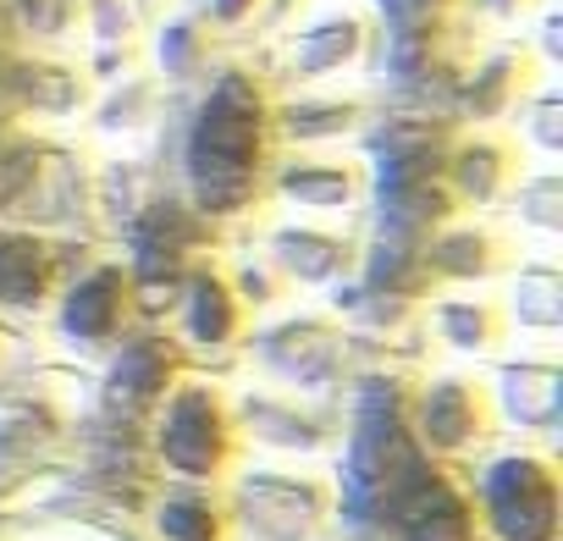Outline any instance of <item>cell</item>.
<instances>
[{"label": "cell", "mask_w": 563, "mask_h": 541, "mask_svg": "<svg viewBox=\"0 0 563 541\" xmlns=\"http://www.w3.org/2000/svg\"><path fill=\"white\" fill-rule=\"evenodd\" d=\"M188 332L210 349L238 332V299L221 277H194L188 283Z\"/></svg>", "instance_id": "obj_6"}, {"label": "cell", "mask_w": 563, "mask_h": 541, "mask_svg": "<svg viewBox=\"0 0 563 541\" xmlns=\"http://www.w3.org/2000/svg\"><path fill=\"white\" fill-rule=\"evenodd\" d=\"M122 299H128V277L106 265V270L84 277V283L67 294V310H62V321H67V332H73V338H84V343H100V338H111V332L122 327Z\"/></svg>", "instance_id": "obj_4"}, {"label": "cell", "mask_w": 563, "mask_h": 541, "mask_svg": "<svg viewBox=\"0 0 563 541\" xmlns=\"http://www.w3.org/2000/svg\"><path fill=\"white\" fill-rule=\"evenodd\" d=\"M354 117V106H294L288 111V133L299 139H327V133H343Z\"/></svg>", "instance_id": "obj_16"}, {"label": "cell", "mask_w": 563, "mask_h": 541, "mask_svg": "<svg viewBox=\"0 0 563 541\" xmlns=\"http://www.w3.org/2000/svg\"><path fill=\"white\" fill-rule=\"evenodd\" d=\"M437 265L453 270V277H475V270H492V243L475 232H453V238H442Z\"/></svg>", "instance_id": "obj_14"}, {"label": "cell", "mask_w": 563, "mask_h": 541, "mask_svg": "<svg viewBox=\"0 0 563 541\" xmlns=\"http://www.w3.org/2000/svg\"><path fill=\"white\" fill-rule=\"evenodd\" d=\"M133 12H139V18H144V23H150V18H155V12H161V0H133Z\"/></svg>", "instance_id": "obj_22"}, {"label": "cell", "mask_w": 563, "mask_h": 541, "mask_svg": "<svg viewBox=\"0 0 563 541\" xmlns=\"http://www.w3.org/2000/svg\"><path fill=\"white\" fill-rule=\"evenodd\" d=\"M365 51V18H321L316 29L299 34L294 45V73L316 78V73H332L343 62H354Z\"/></svg>", "instance_id": "obj_5"}, {"label": "cell", "mask_w": 563, "mask_h": 541, "mask_svg": "<svg viewBox=\"0 0 563 541\" xmlns=\"http://www.w3.org/2000/svg\"><path fill=\"white\" fill-rule=\"evenodd\" d=\"M276 249H282V260H288V265L299 270V277H310V283H316V277H327V270H338V243H332V238L288 232Z\"/></svg>", "instance_id": "obj_13"}, {"label": "cell", "mask_w": 563, "mask_h": 541, "mask_svg": "<svg viewBox=\"0 0 563 541\" xmlns=\"http://www.w3.org/2000/svg\"><path fill=\"white\" fill-rule=\"evenodd\" d=\"M282 194L299 205H343L354 194V172L338 161H299L282 172Z\"/></svg>", "instance_id": "obj_9"}, {"label": "cell", "mask_w": 563, "mask_h": 541, "mask_svg": "<svg viewBox=\"0 0 563 541\" xmlns=\"http://www.w3.org/2000/svg\"><path fill=\"white\" fill-rule=\"evenodd\" d=\"M536 7V0H470V12H486V18H497V23H514V18H525Z\"/></svg>", "instance_id": "obj_21"}, {"label": "cell", "mask_w": 563, "mask_h": 541, "mask_svg": "<svg viewBox=\"0 0 563 541\" xmlns=\"http://www.w3.org/2000/svg\"><path fill=\"white\" fill-rule=\"evenodd\" d=\"M78 12H84V0H7L12 29L29 34V40H45V45L62 40L78 23Z\"/></svg>", "instance_id": "obj_11"}, {"label": "cell", "mask_w": 563, "mask_h": 541, "mask_svg": "<svg viewBox=\"0 0 563 541\" xmlns=\"http://www.w3.org/2000/svg\"><path fill=\"white\" fill-rule=\"evenodd\" d=\"M492 514L508 536H547L552 530V481L530 459H508L492 470Z\"/></svg>", "instance_id": "obj_3"}, {"label": "cell", "mask_w": 563, "mask_h": 541, "mask_svg": "<svg viewBox=\"0 0 563 541\" xmlns=\"http://www.w3.org/2000/svg\"><path fill=\"white\" fill-rule=\"evenodd\" d=\"M161 448H166V459H172L177 470H188V475L216 470L221 453H227V415H221V404H216L205 387H183V393L172 398V409H166Z\"/></svg>", "instance_id": "obj_2"}, {"label": "cell", "mask_w": 563, "mask_h": 541, "mask_svg": "<svg viewBox=\"0 0 563 541\" xmlns=\"http://www.w3.org/2000/svg\"><path fill=\"white\" fill-rule=\"evenodd\" d=\"M166 530L172 536H183V541H210V514H205V503H172L166 508Z\"/></svg>", "instance_id": "obj_19"}, {"label": "cell", "mask_w": 563, "mask_h": 541, "mask_svg": "<svg viewBox=\"0 0 563 541\" xmlns=\"http://www.w3.org/2000/svg\"><path fill=\"white\" fill-rule=\"evenodd\" d=\"M166 371H172V354H166V343H155V338L133 343V349L122 354V365H117V398H128V404H144V398H155V393L166 387Z\"/></svg>", "instance_id": "obj_10"}, {"label": "cell", "mask_w": 563, "mask_h": 541, "mask_svg": "<svg viewBox=\"0 0 563 541\" xmlns=\"http://www.w3.org/2000/svg\"><path fill=\"white\" fill-rule=\"evenodd\" d=\"M205 12H210V23L238 29V23H249V18L260 12V0H205Z\"/></svg>", "instance_id": "obj_20"}, {"label": "cell", "mask_w": 563, "mask_h": 541, "mask_svg": "<svg viewBox=\"0 0 563 541\" xmlns=\"http://www.w3.org/2000/svg\"><path fill=\"white\" fill-rule=\"evenodd\" d=\"M420 420H426V437H431V442L453 448V442H464V437L475 431V393H470L464 382H442V387H431Z\"/></svg>", "instance_id": "obj_8"}, {"label": "cell", "mask_w": 563, "mask_h": 541, "mask_svg": "<svg viewBox=\"0 0 563 541\" xmlns=\"http://www.w3.org/2000/svg\"><path fill=\"white\" fill-rule=\"evenodd\" d=\"M260 161H265L260 84L243 73H221L194 117V133H188V177H194L199 205L216 216H232L238 205H249Z\"/></svg>", "instance_id": "obj_1"}, {"label": "cell", "mask_w": 563, "mask_h": 541, "mask_svg": "<svg viewBox=\"0 0 563 541\" xmlns=\"http://www.w3.org/2000/svg\"><path fill=\"white\" fill-rule=\"evenodd\" d=\"M453 183H459L464 194H475V199H492L497 183H503V150H497V144H470V150H459Z\"/></svg>", "instance_id": "obj_12"}, {"label": "cell", "mask_w": 563, "mask_h": 541, "mask_svg": "<svg viewBox=\"0 0 563 541\" xmlns=\"http://www.w3.org/2000/svg\"><path fill=\"white\" fill-rule=\"evenodd\" d=\"M442 327H448V338H453L459 349H481V343L492 338V316H486V310H470V305H448V310H442Z\"/></svg>", "instance_id": "obj_18"}, {"label": "cell", "mask_w": 563, "mask_h": 541, "mask_svg": "<svg viewBox=\"0 0 563 541\" xmlns=\"http://www.w3.org/2000/svg\"><path fill=\"white\" fill-rule=\"evenodd\" d=\"M45 294V254L34 238H0V305H34Z\"/></svg>", "instance_id": "obj_7"}, {"label": "cell", "mask_w": 563, "mask_h": 541, "mask_svg": "<svg viewBox=\"0 0 563 541\" xmlns=\"http://www.w3.org/2000/svg\"><path fill=\"white\" fill-rule=\"evenodd\" d=\"M199 51H205L199 23H166V29H161V62H166L172 73H188V67L199 62Z\"/></svg>", "instance_id": "obj_17"}, {"label": "cell", "mask_w": 563, "mask_h": 541, "mask_svg": "<svg viewBox=\"0 0 563 541\" xmlns=\"http://www.w3.org/2000/svg\"><path fill=\"white\" fill-rule=\"evenodd\" d=\"M84 12H89V29L106 40V45H122L144 18L133 12V0H84Z\"/></svg>", "instance_id": "obj_15"}]
</instances>
